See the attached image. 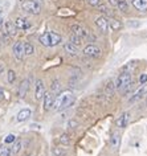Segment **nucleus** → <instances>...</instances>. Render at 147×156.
Returning <instances> with one entry per match:
<instances>
[{"instance_id":"72a5a7b5","label":"nucleus","mask_w":147,"mask_h":156,"mask_svg":"<svg viewBox=\"0 0 147 156\" xmlns=\"http://www.w3.org/2000/svg\"><path fill=\"white\" fill-rule=\"evenodd\" d=\"M139 83L141 85L147 83V74H141V77H139Z\"/></svg>"},{"instance_id":"423d86ee","label":"nucleus","mask_w":147,"mask_h":156,"mask_svg":"<svg viewBox=\"0 0 147 156\" xmlns=\"http://www.w3.org/2000/svg\"><path fill=\"white\" fill-rule=\"evenodd\" d=\"M44 94H45V85L42 82V80H37L36 85H34V98L37 101H41Z\"/></svg>"},{"instance_id":"f3484780","label":"nucleus","mask_w":147,"mask_h":156,"mask_svg":"<svg viewBox=\"0 0 147 156\" xmlns=\"http://www.w3.org/2000/svg\"><path fill=\"white\" fill-rule=\"evenodd\" d=\"M135 9L141 11V12H146L147 11V0H131Z\"/></svg>"},{"instance_id":"f704fd0d","label":"nucleus","mask_w":147,"mask_h":156,"mask_svg":"<svg viewBox=\"0 0 147 156\" xmlns=\"http://www.w3.org/2000/svg\"><path fill=\"white\" fill-rule=\"evenodd\" d=\"M88 3L93 7H97L98 4H101V0H88Z\"/></svg>"},{"instance_id":"6e6552de","label":"nucleus","mask_w":147,"mask_h":156,"mask_svg":"<svg viewBox=\"0 0 147 156\" xmlns=\"http://www.w3.org/2000/svg\"><path fill=\"white\" fill-rule=\"evenodd\" d=\"M95 25L98 27V29L101 30L102 33H107L109 32V21H107L106 17L99 16L95 19Z\"/></svg>"},{"instance_id":"2eb2a0df","label":"nucleus","mask_w":147,"mask_h":156,"mask_svg":"<svg viewBox=\"0 0 147 156\" xmlns=\"http://www.w3.org/2000/svg\"><path fill=\"white\" fill-rule=\"evenodd\" d=\"M119 146H121V135H119L118 131H114L110 138V147L113 150H118Z\"/></svg>"},{"instance_id":"c85d7f7f","label":"nucleus","mask_w":147,"mask_h":156,"mask_svg":"<svg viewBox=\"0 0 147 156\" xmlns=\"http://www.w3.org/2000/svg\"><path fill=\"white\" fill-rule=\"evenodd\" d=\"M60 143L63 144V146H69V144L72 143L70 136H69L68 134H63V135L60 136Z\"/></svg>"},{"instance_id":"a19ab883","label":"nucleus","mask_w":147,"mask_h":156,"mask_svg":"<svg viewBox=\"0 0 147 156\" xmlns=\"http://www.w3.org/2000/svg\"><path fill=\"white\" fill-rule=\"evenodd\" d=\"M110 3H111V4H115V5H117V0H110Z\"/></svg>"},{"instance_id":"4468645a","label":"nucleus","mask_w":147,"mask_h":156,"mask_svg":"<svg viewBox=\"0 0 147 156\" xmlns=\"http://www.w3.org/2000/svg\"><path fill=\"white\" fill-rule=\"evenodd\" d=\"M13 24L16 27V29H21V30H27L30 27V23L24 17H17Z\"/></svg>"},{"instance_id":"58836bf2","label":"nucleus","mask_w":147,"mask_h":156,"mask_svg":"<svg viewBox=\"0 0 147 156\" xmlns=\"http://www.w3.org/2000/svg\"><path fill=\"white\" fill-rule=\"evenodd\" d=\"M3 98H4V91L0 89V101H3Z\"/></svg>"},{"instance_id":"7c9ffc66","label":"nucleus","mask_w":147,"mask_h":156,"mask_svg":"<svg viewBox=\"0 0 147 156\" xmlns=\"http://www.w3.org/2000/svg\"><path fill=\"white\" fill-rule=\"evenodd\" d=\"M7 81H8L9 83H13L15 81H16V73H15L13 70H8V73H7Z\"/></svg>"},{"instance_id":"1a4fd4ad","label":"nucleus","mask_w":147,"mask_h":156,"mask_svg":"<svg viewBox=\"0 0 147 156\" xmlns=\"http://www.w3.org/2000/svg\"><path fill=\"white\" fill-rule=\"evenodd\" d=\"M130 122V112L129 111H125V112H122L121 115H119V118L117 119V127L118 128H125L127 127V124H129Z\"/></svg>"},{"instance_id":"79ce46f5","label":"nucleus","mask_w":147,"mask_h":156,"mask_svg":"<svg viewBox=\"0 0 147 156\" xmlns=\"http://www.w3.org/2000/svg\"><path fill=\"white\" fill-rule=\"evenodd\" d=\"M146 105H147V95H146Z\"/></svg>"},{"instance_id":"dca6fc26","label":"nucleus","mask_w":147,"mask_h":156,"mask_svg":"<svg viewBox=\"0 0 147 156\" xmlns=\"http://www.w3.org/2000/svg\"><path fill=\"white\" fill-rule=\"evenodd\" d=\"M64 49H65V52H66L68 54H70V56H77V54H78V46L72 44L70 41L64 45Z\"/></svg>"},{"instance_id":"4c0bfd02","label":"nucleus","mask_w":147,"mask_h":156,"mask_svg":"<svg viewBox=\"0 0 147 156\" xmlns=\"http://www.w3.org/2000/svg\"><path fill=\"white\" fill-rule=\"evenodd\" d=\"M4 70H5V65L3 64V62H0V76L4 73Z\"/></svg>"},{"instance_id":"2f4dec72","label":"nucleus","mask_w":147,"mask_h":156,"mask_svg":"<svg viewBox=\"0 0 147 156\" xmlns=\"http://www.w3.org/2000/svg\"><path fill=\"white\" fill-rule=\"evenodd\" d=\"M70 42H72V44H74V45H77V46H80L81 44H82V38L72 33V36H70Z\"/></svg>"},{"instance_id":"f03ea898","label":"nucleus","mask_w":147,"mask_h":156,"mask_svg":"<svg viewBox=\"0 0 147 156\" xmlns=\"http://www.w3.org/2000/svg\"><path fill=\"white\" fill-rule=\"evenodd\" d=\"M131 80H133V74L131 73H129V72L121 73L117 77L115 82H114L115 90H123V89H126L127 86H129V83L131 82Z\"/></svg>"},{"instance_id":"37998d69","label":"nucleus","mask_w":147,"mask_h":156,"mask_svg":"<svg viewBox=\"0 0 147 156\" xmlns=\"http://www.w3.org/2000/svg\"><path fill=\"white\" fill-rule=\"evenodd\" d=\"M0 15H2V8H0Z\"/></svg>"},{"instance_id":"412c9836","label":"nucleus","mask_w":147,"mask_h":156,"mask_svg":"<svg viewBox=\"0 0 147 156\" xmlns=\"http://www.w3.org/2000/svg\"><path fill=\"white\" fill-rule=\"evenodd\" d=\"M51 93L53 95H57V94H60L61 93V83H60V81L59 80H55L52 82V85H51Z\"/></svg>"},{"instance_id":"a211bd4d","label":"nucleus","mask_w":147,"mask_h":156,"mask_svg":"<svg viewBox=\"0 0 147 156\" xmlns=\"http://www.w3.org/2000/svg\"><path fill=\"white\" fill-rule=\"evenodd\" d=\"M30 115H32V111H30L29 108H23L21 111H19L16 119H17V122H24V120L29 119Z\"/></svg>"},{"instance_id":"ea45409f","label":"nucleus","mask_w":147,"mask_h":156,"mask_svg":"<svg viewBox=\"0 0 147 156\" xmlns=\"http://www.w3.org/2000/svg\"><path fill=\"white\" fill-rule=\"evenodd\" d=\"M3 23H4V17H3L2 15H0V27L3 25Z\"/></svg>"},{"instance_id":"4be33fe9","label":"nucleus","mask_w":147,"mask_h":156,"mask_svg":"<svg viewBox=\"0 0 147 156\" xmlns=\"http://www.w3.org/2000/svg\"><path fill=\"white\" fill-rule=\"evenodd\" d=\"M97 8H98V11L101 13H103V15H106V16H113V12H111V9L107 7L106 4H98L97 5Z\"/></svg>"},{"instance_id":"0eeeda50","label":"nucleus","mask_w":147,"mask_h":156,"mask_svg":"<svg viewBox=\"0 0 147 156\" xmlns=\"http://www.w3.org/2000/svg\"><path fill=\"white\" fill-rule=\"evenodd\" d=\"M13 56L16 60L21 61L23 58H24V42L23 41H17L16 44L13 45Z\"/></svg>"},{"instance_id":"393cba45","label":"nucleus","mask_w":147,"mask_h":156,"mask_svg":"<svg viewBox=\"0 0 147 156\" xmlns=\"http://www.w3.org/2000/svg\"><path fill=\"white\" fill-rule=\"evenodd\" d=\"M117 7L119 8V11L123 13H126L129 11V5H127V2L126 0H117Z\"/></svg>"},{"instance_id":"9d476101","label":"nucleus","mask_w":147,"mask_h":156,"mask_svg":"<svg viewBox=\"0 0 147 156\" xmlns=\"http://www.w3.org/2000/svg\"><path fill=\"white\" fill-rule=\"evenodd\" d=\"M42 99H44V110H45V111H49V110H51V108L53 107V102H55V95H53L51 91H48V93L45 91V94H44V97H42Z\"/></svg>"},{"instance_id":"aec40b11","label":"nucleus","mask_w":147,"mask_h":156,"mask_svg":"<svg viewBox=\"0 0 147 156\" xmlns=\"http://www.w3.org/2000/svg\"><path fill=\"white\" fill-rule=\"evenodd\" d=\"M109 21V28H111L113 30H119V29H122V21H119L117 20V19H110V20H107Z\"/></svg>"},{"instance_id":"20e7f679","label":"nucleus","mask_w":147,"mask_h":156,"mask_svg":"<svg viewBox=\"0 0 147 156\" xmlns=\"http://www.w3.org/2000/svg\"><path fill=\"white\" fill-rule=\"evenodd\" d=\"M16 27L12 21H4L3 23V36L5 37H13L16 34Z\"/></svg>"},{"instance_id":"bb28decb","label":"nucleus","mask_w":147,"mask_h":156,"mask_svg":"<svg viewBox=\"0 0 147 156\" xmlns=\"http://www.w3.org/2000/svg\"><path fill=\"white\" fill-rule=\"evenodd\" d=\"M34 53V48L30 42H24V54L25 56H32Z\"/></svg>"},{"instance_id":"f8f14e48","label":"nucleus","mask_w":147,"mask_h":156,"mask_svg":"<svg viewBox=\"0 0 147 156\" xmlns=\"http://www.w3.org/2000/svg\"><path fill=\"white\" fill-rule=\"evenodd\" d=\"M28 89H29V81L28 80H23L21 83L19 85V90H17V95L19 98H24L28 93Z\"/></svg>"},{"instance_id":"a18cd8bd","label":"nucleus","mask_w":147,"mask_h":156,"mask_svg":"<svg viewBox=\"0 0 147 156\" xmlns=\"http://www.w3.org/2000/svg\"><path fill=\"white\" fill-rule=\"evenodd\" d=\"M28 156H33V155H28Z\"/></svg>"},{"instance_id":"ddd939ff","label":"nucleus","mask_w":147,"mask_h":156,"mask_svg":"<svg viewBox=\"0 0 147 156\" xmlns=\"http://www.w3.org/2000/svg\"><path fill=\"white\" fill-rule=\"evenodd\" d=\"M146 91H147V86L146 85H141V86H139L137 90L133 93V97L130 98V102H135V101H138L141 97H143L146 94Z\"/></svg>"},{"instance_id":"a878e982","label":"nucleus","mask_w":147,"mask_h":156,"mask_svg":"<svg viewBox=\"0 0 147 156\" xmlns=\"http://www.w3.org/2000/svg\"><path fill=\"white\" fill-rule=\"evenodd\" d=\"M11 155H12L11 148L7 144H0V156H11Z\"/></svg>"},{"instance_id":"c9c22d12","label":"nucleus","mask_w":147,"mask_h":156,"mask_svg":"<svg viewBox=\"0 0 147 156\" xmlns=\"http://www.w3.org/2000/svg\"><path fill=\"white\" fill-rule=\"evenodd\" d=\"M68 126H69V128H77L78 127V123H77L76 120H70V122L68 123Z\"/></svg>"},{"instance_id":"473e14b6","label":"nucleus","mask_w":147,"mask_h":156,"mask_svg":"<svg viewBox=\"0 0 147 156\" xmlns=\"http://www.w3.org/2000/svg\"><path fill=\"white\" fill-rule=\"evenodd\" d=\"M15 140H16V136H15L13 134H8L4 138V144H11V143H13Z\"/></svg>"},{"instance_id":"7ed1b4c3","label":"nucleus","mask_w":147,"mask_h":156,"mask_svg":"<svg viewBox=\"0 0 147 156\" xmlns=\"http://www.w3.org/2000/svg\"><path fill=\"white\" fill-rule=\"evenodd\" d=\"M21 8L30 15H38L41 12V5L36 0H24L21 3Z\"/></svg>"},{"instance_id":"9b49d317","label":"nucleus","mask_w":147,"mask_h":156,"mask_svg":"<svg viewBox=\"0 0 147 156\" xmlns=\"http://www.w3.org/2000/svg\"><path fill=\"white\" fill-rule=\"evenodd\" d=\"M72 32H73V34H76V36L81 37V38H82V40H84V38H86V37L89 36V32H88V30L85 29L84 27L78 25V24L72 25Z\"/></svg>"},{"instance_id":"cd10ccee","label":"nucleus","mask_w":147,"mask_h":156,"mask_svg":"<svg viewBox=\"0 0 147 156\" xmlns=\"http://www.w3.org/2000/svg\"><path fill=\"white\" fill-rule=\"evenodd\" d=\"M114 90H115V86H114V82L113 81H109L105 86V93L107 95H113L114 94Z\"/></svg>"},{"instance_id":"5701e85b","label":"nucleus","mask_w":147,"mask_h":156,"mask_svg":"<svg viewBox=\"0 0 147 156\" xmlns=\"http://www.w3.org/2000/svg\"><path fill=\"white\" fill-rule=\"evenodd\" d=\"M21 147H23V143H21V140H15L13 142V146H12V148H11V152H12L13 155H16V154H19V152L21 151Z\"/></svg>"},{"instance_id":"6ab92c4d","label":"nucleus","mask_w":147,"mask_h":156,"mask_svg":"<svg viewBox=\"0 0 147 156\" xmlns=\"http://www.w3.org/2000/svg\"><path fill=\"white\" fill-rule=\"evenodd\" d=\"M49 34V41H51V46H56V45H59L60 42H61V36L59 33H56V32H48Z\"/></svg>"},{"instance_id":"c756f323","label":"nucleus","mask_w":147,"mask_h":156,"mask_svg":"<svg viewBox=\"0 0 147 156\" xmlns=\"http://www.w3.org/2000/svg\"><path fill=\"white\" fill-rule=\"evenodd\" d=\"M53 155L55 156H66V150H65V148H61V147H55L53 148Z\"/></svg>"},{"instance_id":"39448f33","label":"nucleus","mask_w":147,"mask_h":156,"mask_svg":"<svg viewBox=\"0 0 147 156\" xmlns=\"http://www.w3.org/2000/svg\"><path fill=\"white\" fill-rule=\"evenodd\" d=\"M82 53H84L86 57L98 58L99 56H101V49L97 48L95 45H88V46H85V48H84Z\"/></svg>"},{"instance_id":"b1692460","label":"nucleus","mask_w":147,"mask_h":156,"mask_svg":"<svg viewBox=\"0 0 147 156\" xmlns=\"http://www.w3.org/2000/svg\"><path fill=\"white\" fill-rule=\"evenodd\" d=\"M38 41H40L41 45H44V46H51V41H49V34H48V32L42 33L41 36L38 37Z\"/></svg>"},{"instance_id":"e433bc0d","label":"nucleus","mask_w":147,"mask_h":156,"mask_svg":"<svg viewBox=\"0 0 147 156\" xmlns=\"http://www.w3.org/2000/svg\"><path fill=\"white\" fill-rule=\"evenodd\" d=\"M129 27H134V28H137V27H139V23L137 20H131V21H129Z\"/></svg>"},{"instance_id":"f257e3e1","label":"nucleus","mask_w":147,"mask_h":156,"mask_svg":"<svg viewBox=\"0 0 147 156\" xmlns=\"http://www.w3.org/2000/svg\"><path fill=\"white\" fill-rule=\"evenodd\" d=\"M73 102H74V95H73L72 91H61L55 98L52 108H55L56 111H61L64 108L69 107Z\"/></svg>"},{"instance_id":"c03bdc74","label":"nucleus","mask_w":147,"mask_h":156,"mask_svg":"<svg viewBox=\"0 0 147 156\" xmlns=\"http://www.w3.org/2000/svg\"><path fill=\"white\" fill-rule=\"evenodd\" d=\"M36 2H37V0H36ZM40 2H44V0H40Z\"/></svg>"}]
</instances>
